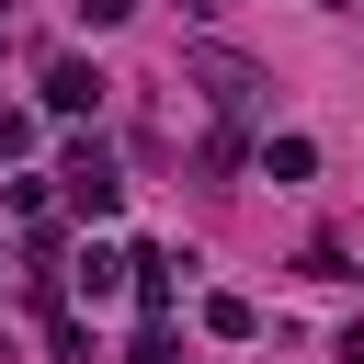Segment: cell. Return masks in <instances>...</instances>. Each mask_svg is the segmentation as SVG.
Returning <instances> with one entry per match:
<instances>
[{
	"instance_id": "5",
	"label": "cell",
	"mask_w": 364,
	"mask_h": 364,
	"mask_svg": "<svg viewBox=\"0 0 364 364\" xmlns=\"http://www.w3.org/2000/svg\"><path fill=\"white\" fill-rule=\"evenodd\" d=\"M205 330H216V341H250L262 307H250V296H205Z\"/></svg>"
},
{
	"instance_id": "8",
	"label": "cell",
	"mask_w": 364,
	"mask_h": 364,
	"mask_svg": "<svg viewBox=\"0 0 364 364\" xmlns=\"http://www.w3.org/2000/svg\"><path fill=\"white\" fill-rule=\"evenodd\" d=\"M125 11H136V0H80V23H125Z\"/></svg>"
},
{
	"instance_id": "7",
	"label": "cell",
	"mask_w": 364,
	"mask_h": 364,
	"mask_svg": "<svg viewBox=\"0 0 364 364\" xmlns=\"http://www.w3.org/2000/svg\"><path fill=\"white\" fill-rule=\"evenodd\" d=\"M23 148H34V114H23V102H0V159H23Z\"/></svg>"
},
{
	"instance_id": "4",
	"label": "cell",
	"mask_w": 364,
	"mask_h": 364,
	"mask_svg": "<svg viewBox=\"0 0 364 364\" xmlns=\"http://www.w3.org/2000/svg\"><path fill=\"white\" fill-rule=\"evenodd\" d=\"M125 273H136V250H80V262H68V284H80V296H114Z\"/></svg>"
},
{
	"instance_id": "2",
	"label": "cell",
	"mask_w": 364,
	"mask_h": 364,
	"mask_svg": "<svg viewBox=\"0 0 364 364\" xmlns=\"http://www.w3.org/2000/svg\"><path fill=\"white\" fill-rule=\"evenodd\" d=\"M57 182H68V205H80V216H114V205H125V171H114V148H91V136L57 159Z\"/></svg>"
},
{
	"instance_id": "1",
	"label": "cell",
	"mask_w": 364,
	"mask_h": 364,
	"mask_svg": "<svg viewBox=\"0 0 364 364\" xmlns=\"http://www.w3.org/2000/svg\"><path fill=\"white\" fill-rule=\"evenodd\" d=\"M193 91H205L216 114H262V91H273V80H262L250 57H228V46H193Z\"/></svg>"
},
{
	"instance_id": "10",
	"label": "cell",
	"mask_w": 364,
	"mask_h": 364,
	"mask_svg": "<svg viewBox=\"0 0 364 364\" xmlns=\"http://www.w3.org/2000/svg\"><path fill=\"white\" fill-rule=\"evenodd\" d=\"M0 46H11V34H0Z\"/></svg>"
},
{
	"instance_id": "6",
	"label": "cell",
	"mask_w": 364,
	"mask_h": 364,
	"mask_svg": "<svg viewBox=\"0 0 364 364\" xmlns=\"http://www.w3.org/2000/svg\"><path fill=\"white\" fill-rule=\"evenodd\" d=\"M307 159H318L307 136H273V148H262V171H273V182H307Z\"/></svg>"
},
{
	"instance_id": "9",
	"label": "cell",
	"mask_w": 364,
	"mask_h": 364,
	"mask_svg": "<svg viewBox=\"0 0 364 364\" xmlns=\"http://www.w3.org/2000/svg\"><path fill=\"white\" fill-rule=\"evenodd\" d=\"M341 364H364V318H353V330H341Z\"/></svg>"
},
{
	"instance_id": "3",
	"label": "cell",
	"mask_w": 364,
	"mask_h": 364,
	"mask_svg": "<svg viewBox=\"0 0 364 364\" xmlns=\"http://www.w3.org/2000/svg\"><path fill=\"white\" fill-rule=\"evenodd\" d=\"M102 91H114V80H102L91 57H57V68H46V114H91Z\"/></svg>"
}]
</instances>
